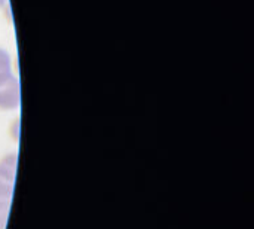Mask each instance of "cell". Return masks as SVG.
<instances>
[{"mask_svg": "<svg viewBox=\"0 0 254 229\" xmlns=\"http://www.w3.org/2000/svg\"><path fill=\"white\" fill-rule=\"evenodd\" d=\"M15 180L16 179H12L0 171V229H4L7 225Z\"/></svg>", "mask_w": 254, "mask_h": 229, "instance_id": "cell-2", "label": "cell"}, {"mask_svg": "<svg viewBox=\"0 0 254 229\" xmlns=\"http://www.w3.org/2000/svg\"><path fill=\"white\" fill-rule=\"evenodd\" d=\"M21 104V83L16 75L0 82V109L10 112Z\"/></svg>", "mask_w": 254, "mask_h": 229, "instance_id": "cell-1", "label": "cell"}, {"mask_svg": "<svg viewBox=\"0 0 254 229\" xmlns=\"http://www.w3.org/2000/svg\"><path fill=\"white\" fill-rule=\"evenodd\" d=\"M6 3H7V0H0V7H1V6H4Z\"/></svg>", "mask_w": 254, "mask_h": 229, "instance_id": "cell-4", "label": "cell"}, {"mask_svg": "<svg viewBox=\"0 0 254 229\" xmlns=\"http://www.w3.org/2000/svg\"><path fill=\"white\" fill-rule=\"evenodd\" d=\"M13 75H15V72H13L12 55L4 48H0V82L9 79Z\"/></svg>", "mask_w": 254, "mask_h": 229, "instance_id": "cell-3", "label": "cell"}]
</instances>
